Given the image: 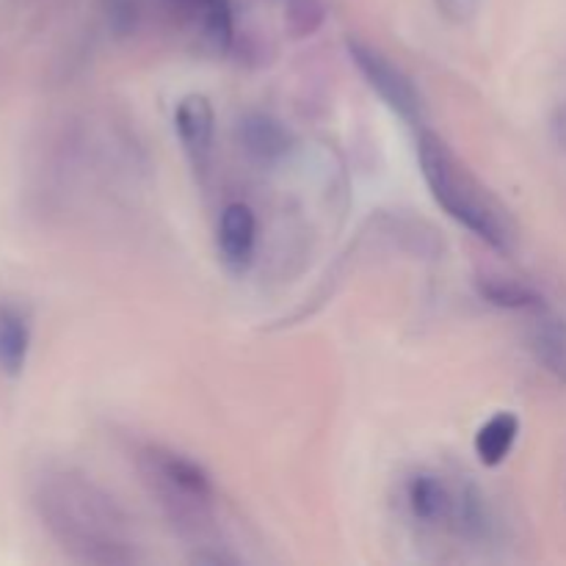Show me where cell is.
<instances>
[{"mask_svg": "<svg viewBox=\"0 0 566 566\" xmlns=\"http://www.w3.org/2000/svg\"><path fill=\"white\" fill-rule=\"evenodd\" d=\"M479 291L481 296H484L490 304H495V307L525 310L539 304V296H536L531 287L520 285V282L514 280H503V276H481Z\"/></svg>", "mask_w": 566, "mask_h": 566, "instance_id": "obj_12", "label": "cell"}, {"mask_svg": "<svg viewBox=\"0 0 566 566\" xmlns=\"http://www.w3.org/2000/svg\"><path fill=\"white\" fill-rule=\"evenodd\" d=\"M33 506L61 551L81 564L138 562L130 525L114 497L75 473H48L39 479Z\"/></svg>", "mask_w": 566, "mask_h": 566, "instance_id": "obj_1", "label": "cell"}, {"mask_svg": "<svg viewBox=\"0 0 566 566\" xmlns=\"http://www.w3.org/2000/svg\"><path fill=\"white\" fill-rule=\"evenodd\" d=\"M142 468L169 517L182 531H191V534L205 531L210 520V506H213V484H210L208 473L193 459L164 451V448H147L142 457Z\"/></svg>", "mask_w": 566, "mask_h": 566, "instance_id": "obj_3", "label": "cell"}, {"mask_svg": "<svg viewBox=\"0 0 566 566\" xmlns=\"http://www.w3.org/2000/svg\"><path fill=\"white\" fill-rule=\"evenodd\" d=\"M534 354L551 374L566 381V324L542 321L534 329Z\"/></svg>", "mask_w": 566, "mask_h": 566, "instance_id": "obj_11", "label": "cell"}, {"mask_svg": "<svg viewBox=\"0 0 566 566\" xmlns=\"http://www.w3.org/2000/svg\"><path fill=\"white\" fill-rule=\"evenodd\" d=\"M420 171L431 197L442 210L490 247L509 252L514 243V224L506 208L486 191L479 177L453 155V149L434 133H420L418 138Z\"/></svg>", "mask_w": 566, "mask_h": 566, "instance_id": "obj_2", "label": "cell"}, {"mask_svg": "<svg viewBox=\"0 0 566 566\" xmlns=\"http://www.w3.org/2000/svg\"><path fill=\"white\" fill-rule=\"evenodd\" d=\"M28 348H31V329L22 310L14 304H0V370L17 376L25 368Z\"/></svg>", "mask_w": 566, "mask_h": 566, "instance_id": "obj_8", "label": "cell"}, {"mask_svg": "<svg viewBox=\"0 0 566 566\" xmlns=\"http://www.w3.org/2000/svg\"><path fill=\"white\" fill-rule=\"evenodd\" d=\"M324 22V3L321 0H291L287 3V31L296 39L310 36Z\"/></svg>", "mask_w": 566, "mask_h": 566, "instance_id": "obj_13", "label": "cell"}, {"mask_svg": "<svg viewBox=\"0 0 566 566\" xmlns=\"http://www.w3.org/2000/svg\"><path fill=\"white\" fill-rule=\"evenodd\" d=\"M241 142L252 158L269 164V160L282 158L287 153V147H291V133L280 122L271 119V116L254 114L243 119Z\"/></svg>", "mask_w": 566, "mask_h": 566, "instance_id": "obj_9", "label": "cell"}, {"mask_svg": "<svg viewBox=\"0 0 566 566\" xmlns=\"http://www.w3.org/2000/svg\"><path fill=\"white\" fill-rule=\"evenodd\" d=\"M520 434V420L512 412H497L475 434V453L486 468H497L512 453Z\"/></svg>", "mask_w": 566, "mask_h": 566, "instance_id": "obj_10", "label": "cell"}, {"mask_svg": "<svg viewBox=\"0 0 566 566\" xmlns=\"http://www.w3.org/2000/svg\"><path fill=\"white\" fill-rule=\"evenodd\" d=\"M348 55H352L357 70L365 75V81L376 88V94L398 116H403L407 122H420V94L415 92L412 81L387 55H381L379 50L359 42V39L348 42Z\"/></svg>", "mask_w": 566, "mask_h": 566, "instance_id": "obj_4", "label": "cell"}, {"mask_svg": "<svg viewBox=\"0 0 566 566\" xmlns=\"http://www.w3.org/2000/svg\"><path fill=\"white\" fill-rule=\"evenodd\" d=\"M254 241H258V221L252 208L243 202L227 205L219 219V249L227 263L235 271L247 269L254 254Z\"/></svg>", "mask_w": 566, "mask_h": 566, "instance_id": "obj_6", "label": "cell"}, {"mask_svg": "<svg viewBox=\"0 0 566 566\" xmlns=\"http://www.w3.org/2000/svg\"><path fill=\"white\" fill-rule=\"evenodd\" d=\"M407 501L409 512L415 520L426 525H440V523H453V514H457L459 497L448 490V484L437 475L418 473L407 486Z\"/></svg>", "mask_w": 566, "mask_h": 566, "instance_id": "obj_7", "label": "cell"}, {"mask_svg": "<svg viewBox=\"0 0 566 566\" xmlns=\"http://www.w3.org/2000/svg\"><path fill=\"white\" fill-rule=\"evenodd\" d=\"M213 127L216 116L208 97H202V94H188V97H182L177 103L175 130L197 166H202L208 160L210 144H213Z\"/></svg>", "mask_w": 566, "mask_h": 566, "instance_id": "obj_5", "label": "cell"}]
</instances>
